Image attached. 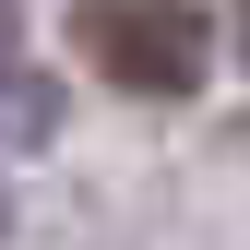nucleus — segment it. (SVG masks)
I'll return each instance as SVG.
<instances>
[{
  "instance_id": "nucleus-1",
  "label": "nucleus",
  "mask_w": 250,
  "mask_h": 250,
  "mask_svg": "<svg viewBox=\"0 0 250 250\" xmlns=\"http://www.w3.org/2000/svg\"><path fill=\"white\" fill-rule=\"evenodd\" d=\"M72 48L96 60V83H119V96H143V107L203 96V72H214L203 0H83V12H72Z\"/></svg>"
},
{
  "instance_id": "nucleus-2",
  "label": "nucleus",
  "mask_w": 250,
  "mask_h": 250,
  "mask_svg": "<svg viewBox=\"0 0 250 250\" xmlns=\"http://www.w3.org/2000/svg\"><path fill=\"white\" fill-rule=\"evenodd\" d=\"M48 119H60V107H48V83L0 60V131H12V143H48Z\"/></svg>"
},
{
  "instance_id": "nucleus-3",
  "label": "nucleus",
  "mask_w": 250,
  "mask_h": 250,
  "mask_svg": "<svg viewBox=\"0 0 250 250\" xmlns=\"http://www.w3.org/2000/svg\"><path fill=\"white\" fill-rule=\"evenodd\" d=\"M238 60H250V0H238Z\"/></svg>"
},
{
  "instance_id": "nucleus-4",
  "label": "nucleus",
  "mask_w": 250,
  "mask_h": 250,
  "mask_svg": "<svg viewBox=\"0 0 250 250\" xmlns=\"http://www.w3.org/2000/svg\"><path fill=\"white\" fill-rule=\"evenodd\" d=\"M0 48H12V0H0Z\"/></svg>"
}]
</instances>
